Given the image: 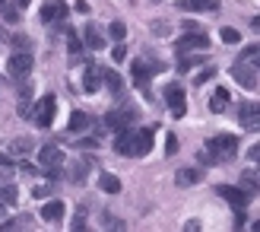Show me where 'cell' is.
<instances>
[{"instance_id": "1", "label": "cell", "mask_w": 260, "mask_h": 232, "mask_svg": "<svg viewBox=\"0 0 260 232\" xmlns=\"http://www.w3.org/2000/svg\"><path fill=\"white\" fill-rule=\"evenodd\" d=\"M206 150H210L219 162H229V159H235V153H238V137H232V134H216V137H210Z\"/></svg>"}, {"instance_id": "2", "label": "cell", "mask_w": 260, "mask_h": 232, "mask_svg": "<svg viewBox=\"0 0 260 232\" xmlns=\"http://www.w3.org/2000/svg\"><path fill=\"white\" fill-rule=\"evenodd\" d=\"M54 108H57V99L48 93V96H42V99H38L35 105L29 108V118H32L38 127H48L51 121H54Z\"/></svg>"}, {"instance_id": "3", "label": "cell", "mask_w": 260, "mask_h": 232, "mask_svg": "<svg viewBox=\"0 0 260 232\" xmlns=\"http://www.w3.org/2000/svg\"><path fill=\"white\" fill-rule=\"evenodd\" d=\"M32 67H35V61H32L29 51H13V57H10V64H7V70H10L13 80H22V76H29Z\"/></svg>"}, {"instance_id": "4", "label": "cell", "mask_w": 260, "mask_h": 232, "mask_svg": "<svg viewBox=\"0 0 260 232\" xmlns=\"http://www.w3.org/2000/svg\"><path fill=\"white\" fill-rule=\"evenodd\" d=\"M165 102H168V108H172V114H175V118H184V114H187L184 86H178V83H168V86H165Z\"/></svg>"}, {"instance_id": "5", "label": "cell", "mask_w": 260, "mask_h": 232, "mask_svg": "<svg viewBox=\"0 0 260 232\" xmlns=\"http://www.w3.org/2000/svg\"><path fill=\"white\" fill-rule=\"evenodd\" d=\"M216 191H219V197H225L235 210H244V207H248V200L254 197V194H248L244 188H235V185H219Z\"/></svg>"}, {"instance_id": "6", "label": "cell", "mask_w": 260, "mask_h": 232, "mask_svg": "<svg viewBox=\"0 0 260 232\" xmlns=\"http://www.w3.org/2000/svg\"><path fill=\"white\" fill-rule=\"evenodd\" d=\"M162 70V64L159 61H152V64H146V61H134V64H130V73H134V83L143 89V86H146L149 83V76L152 73H159Z\"/></svg>"}, {"instance_id": "7", "label": "cell", "mask_w": 260, "mask_h": 232, "mask_svg": "<svg viewBox=\"0 0 260 232\" xmlns=\"http://www.w3.org/2000/svg\"><path fill=\"white\" fill-rule=\"evenodd\" d=\"M137 121V111L134 108H111L108 114H105V124L111 127V131H124V127H130V124H134Z\"/></svg>"}, {"instance_id": "8", "label": "cell", "mask_w": 260, "mask_h": 232, "mask_svg": "<svg viewBox=\"0 0 260 232\" xmlns=\"http://www.w3.org/2000/svg\"><path fill=\"white\" fill-rule=\"evenodd\" d=\"M232 76H235V83H241L244 89H257V67L254 64H235L232 67Z\"/></svg>"}, {"instance_id": "9", "label": "cell", "mask_w": 260, "mask_h": 232, "mask_svg": "<svg viewBox=\"0 0 260 232\" xmlns=\"http://www.w3.org/2000/svg\"><path fill=\"white\" fill-rule=\"evenodd\" d=\"M38 16H42V22H60V19H67V4L63 0H48Z\"/></svg>"}, {"instance_id": "10", "label": "cell", "mask_w": 260, "mask_h": 232, "mask_svg": "<svg viewBox=\"0 0 260 232\" xmlns=\"http://www.w3.org/2000/svg\"><path fill=\"white\" fill-rule=\"evenodd\" d=\"M210 48V38H206L203 32H190V35H184L178 42V51L181 54H184V51H206Z\"/></svg>"}, {"instance_id": "11", "label": "cell", "mask_w": 260, "mask_h": 232, "mask_svg": "<svg viewBox=\"0 0 260 232\" xmlns=\"http://www.w3.org/2000/svg\"><path fill=\"white\" fill-rule=\"evenodd\" d=\"M99 86H102V67H95V64H89V67L83 70V93H99Z\"/></svg>"}, {"instance_id": "12", "label": "cell", "mask_w": 260, "mask_h": 232, "mask_svg": "<svg viewBox=\"0 0 260 232\" xmlns=\"http://www.w3.org/2000/svg\"><path fill=\"white\" fill-rule=\"evenodd\" d=\"M149 150H152V127L134 131V156H146Z\"/></svg>"}, {"instance_id": "13", "label": "cell", "mask_w": 260, "mask_h": 232, "mask_svg": "<svg viewBox=\"0 0 260 232\" xmlns=\"http://www.w3.org/2000/svg\"><path fill=\"white\" fill-rule=\"evenodd\" d=\"M114 153H121V156H134V131H130V127L118 131V137H114Z\"/></svg>"}, {"instance_id": "14", "label": "cell", "mask_w": 260, "mask_h": 232, "mask_svg": "<svg viewBox=\"0 0 260 232\" xmlns=\"http://www.w3.org/2000/svg\"><path fill=\"white\" fill-rule=\"evenodd\" d=\"M83 45H86V48H92V51L105 48V35L99 32V25H95V22H89L86 29H83Z\"/></svg>"}, {"instance_id": "15", "label": "cell", "mask_w": 260, "mask_h": 232, "mask_svg": "<svg viewBox=\"0 0 260 232\" xmlns=\"http://www.w3.org/2000/svg\"><path fill=\"white\" fill-rule=\"evenodd\" d=\"M38 162H42V169L63 162V159H60V147H57V143H45L42 150H38Z\"/></svg>"}, {"instance_id": "16", "label": "cell", "mask_w": 260, "mask_h": 232, "mask_svg": "<svg viewBox=\"0 0 260 232\" xmlns=\"http://www.w3.org/2000/svg\"><path fill=\"white\" fill-rule=\"evenodd\" d=\"M257 111H260V108L254 105V102H248V105H241V108H238V121L248 127V131H254V127H257V118H260Z\"/></svg>"}, {"instance_id": "17", "label": "cell", "mask_w": 260, "mask_h": 232, "mask_svg": "<svg viewBox=\"0 0 260 232\" xmlns=\"http://www.w3.org/2000/svg\"><path fill=\"white\" fill-rule=\"evenodd\" d=\"M200 178H203V169H181L175 175V182H178V188H190V185H197Z\"/></svg>"}, {"instance_id": "18", "label": "cell", "mask_w": 260, "mask_h": 232, "mask_svg": "<svg viewBox=\"0 0 260 232\" xmlns=\"http://www.w3.org/2000/svg\"><path fill=\"white\" fill-rule=\"evenodd\" d=\"M60 216H63V204L60 200H48L42 207V220L45 223H60Z\"/></svg>"}, {"instance_id": "19", "label": "cell", "mask_w": 260, "mask_h": 232, "mask_svg": "<svg viewBox=\"0 0 260 232\" xmlns=\"http://www.w3.org/2000/svg\"><path fill=\"white\" fill-rule=\"evenodd\" d=\"M99 188L105 191V194H118V191H121V178L111 175V172H102L99 175Z\"/></svg>"}, {"instance_id": "20", "label": "cell", "mask_w": 260, "mask_h": 232, "mask_svg": "<svg viewBox=\"0 0 260 232\" xmlns=\"http://www.w3.org/2000/svg\"><path fill=\"white\" fill-rule=\"evenodd\" d=\"M178 10H219V0H178Z\"/></svg>"}, {"instance_id": "21", "label": "cell", "mask_w": 260, "mask_h": 232, "mask_svg": "<svg viewBox=\"0 0 260 232\" xmlns=\"http://www.w3.org/2000/svg\"><path fill=\"white\" fill-rule=\"evenodd\" d=\"M102 80L108 83V89H111V93H121V89H124V76H121L118 70H111V67H105V70H102Z\"/></svg>"}, {"instance_id": "22", "label": "cell", "mask_w": 260, "mask_h": 232, "mask_svg": "<svg viewBox=\"0 0 260 232\" xmlns=\"http://www.w3.org/2000/svg\"><path fill=\"white\" fill-rule=\"evenodd\" d=\"M89 124H92V118H89L86 111H73V114H70V124H67V127H70V134H76V131H86Z\"/></svg>"}, {"instance_id": "23", "label": "cell", "mask_w": 260, "mask_h": 232, "mask_svg": "<svg viewBox=\"0 0 260 232\" xmlns=\"http://www.w3.org/2000/svg\"><path fill=\"white\" fill-rule=\"evenodd\" d=\"M60 35H67V48H70V54H80V51H83V42L76 38V32L70 29V25H63Z\"/></svg>"}, {"instance_id": "24", "label": "cell", "mask_w": 260, "mask_h": 232, "mask_svg": "<svg viewBox=\"0 0 260 232\" xmlns=\"http://www.w3.org/2000/svg\"><path fill=\"white\" fill-rule=\"evenodd\" d=\"M257 185H260V182H257V172H254V169H248V172L241 175V188L248 191V194H257Z\"/></svg>"}, {"instance_id": "25", "label": "cell", "mask_w": 260, "mask_h": 232, "mask_svg": "<svg viewBox=\"0 0 260 232\" xmlns=\"http://www.w3.org/2000/svg\"><path fill=\"white\" fill-rule=\"evenodd\" d=\"M197 64H203V57H197V54H193V57H190V54H187V51H184V54H181V57H178V70H181V73H187L190 67H197Z\"/></svg>"}, {"instance_id": "26", "label": "cell", "mask_w": 260, "mask_h": 232, "mask_svg": "<svg viewBox=\"0 0 260 232\" xmlns=\"http://www.w3.org/2000/svg\"><path fill=\"white\" fill-rule=\"evenodd\" d=\"M225 105H229V89H216V96L210 99V108L213 111H222Z\"/></svg>"}, {"instance_id": "27", "label": "cell", "mask_w": 260, "mask_h": 232, "mask_svg": "<svg viewBox=\"0 0 260 232\" xmlns=\"http://www.w3.org/2000/svg\"><path fill=\"white\" fill-rule=\"evenodd\" d=\"M0 13H4V22H19V7L16 4H0Z\"/></svg>"}, {"instance_id": "28", "label": "cell", "mask_w": 260, "mask_h": 232, "mask_svg": "<svg viewBox=\"0 0 260 232\" xmlns=\"http://www.w3.org/2000/svg\"><path fill=\"white\" fill-rule=\"evenodd\" d=\"M89 165H92V159H80V162L73 165L70 178H73V182H83V178H86V172H89Z\"/></svg>"}, {"instance_id": "29", "label": "cell", "mask_w": 260, "mask_h": 232, "mask_svg": "<svg viewBox=\"0 0 260 232\" xmlns=\"http://www.w3.org/2000/svg\"><path fill=\"white\" fill-rule=\"evenodd\" d=\"M29 226H32L29 216H19V220H7V223H0V229H4V232H10V229H29Z\"/></svg>"}, {"instance_id": "30", "label": "cell", "mask_w": 260, "mask_h": 232, "mask_svg": "<svg viewBox=\"0 0 260 232\" xmlns=\"http://www.w3.org/2000/svg\"><path fill=\"white\" fill-rule=\"evenodd\" d=\"M108 35L114 38V42H124V35H127V25H124L121 19H114V22L108 25Z\"/></svg>"}, {"instance_id": "31", "label": "cell", "mask_w": 260, "mask_h": 232, "mask_svg": "<svg viewBox=\"0 0 260 232\" xmlns=\"http://www.w3.org/2000/svg\"><path fill=\"white\" fill-rule=\"evenodd\" d=\"M219 35H222V42H225V45H238V42H241V32H238V29H232V25H225V29L219 32Z\"/></svg>"}, {"instance_id": "32", "label": "cell", "mask_w": 260, "mask_h": 232, "mask_svg": "<svg viewBox=\"0 0 260 232\" xmlns=\"http://www.w3.org/2000/svg\"><path fill=\"white\" fill-rule=\"evenodd\" d=\"M102 223H105L108 229H124V220H118L111 210H102Z\"/></svg>"}, {"instance_id": "33", "label": "cell", "mask_w": 260, "mask_h": 232, "mask_svg": "<svg viewBox=\"0 0 260 232\" xmlns=\"http://www.w3.org/2000/svg\"><path fill=\"white\" fill-rule=\"evenodd\" d=\"M16 188H13V185H0V200H4V204H16Z\"/></svg>"}, {"instance_id": "34", "label": "cell", "mask_w": 260, "mask_h": 232, "mask_svg": "<svg viewBox=\"0 0 260 232\" xmlns=\"http://www.w3.org/2000/svg\"><path fill=\"white\" fill-rule=\"evenodd\" d=\"M32 194H35V200H45V197L54 194V185H51V182H48V185H38V188L32 191Z\"/></svg>"}, {"instance_id": "35", "label": "cell", "mask_w": 260, "mask_h": 232, "mask_svg": "<svg viewBox=\"0 0 260 232\" xmlns=\"http://www.w3.org/2000/svg\"><path fill=\"white\" fill-rule=\"evenodd\" d=\"M216 76V67H203L197 76H193V86H200V83H206V80H213Z\"/></svg>"}, {"instance_id": "36", "label": "cell", "mask_w": 260, "mask_h": 232, "mask_svg": "<svg viewBox=\"0 0 260 232\" xmlns=\"http://www.w3.org/2000/svg\"><path fill=\"white\" fill-rule=\"evenodd\" d=\"M10 150H13V153H19V156H25V153L32 150V140H16V143H13Z\"/></svg>"}, {"instance_id": "37", "label": "cell", "mask_w": 260, "mask_h": 232, "mask_svg": "<svg viewBox=\"0 0 260 232\" xmlns=\"http://www.w3.org/2000/svg\"><path fill=\"white\" fill-rule=\"evenodd\" d=\"M257 57H260V48H257V45H248V48H244V54H241V61H251V64H254Z\"/></svg>"}, {"instance_id": "38", "label": "cell", "mask_w": 260, "mask_h": 232, "mask_svg": "<svg viewBox=\"0 0 260 232\" xmlns=\"http://www.w3.org/2000/svg\"><path fill=\"white\" fill-rule=\"evenodd\" d=\"M10 42H13V48H19V51H29V48H32V45H29V38H25V35H13Z\"/></svg>"}, {"instance_id": "39", "label": "cell", "mask_w": 260, "mask_h": 232, "mask_svg": "<svg viewBox=\"0 0 260 232\" xmlns=\"http://www.w3.org/2000/svg\"><path fill=\"white\" fill-rule=\"evenodd\" d=\"M165 153H168V156H172V153H178V137H175V134L165 137Z\"/></svg>"}, {"instance_id": "40", "label": "cell", "mask_w": 260, "mask_h": 232, "mask_svg": "<svg viewBox=\"0 0 260 232\" xmlns=\"http://www.w3.org/2000/svg\"><path fill=\"white\" fill-rule=\"evenodd\" d=\"M124 57H127V48H124V42H118L111 51V61H124Z\"/></svg>"}, {"instance_id": "41", "label": "cell", "mask_w": 260, "mask_h": 232, "mask_svg": "<svg viewBox=\"0 0 260 232\" xmlns=\"http://www.w3.org/2000/svg\"><path fill=\"white\" fill-rule=\"evenodd\" d=\"M73 229H76V232H80V229H86V210H83V207H80V213L73 216Z\"/></svg>"}, {"instance_id": "42", "label": "cell", "mask_w": 260, "mask_h": 232, "mask_svg": "<svg viewBox=\"0 0 260 232\" xmlns=\"http://www.w3.org/2000/svg\"><path fill=\"white\" fill-rule=\"evenodd\" d=\"M200 162H203V165H216L219 159L213 156V153H210V150H206V153H200Z\"/></svg>"}, {"instance_id": "43", "label": "cell", "mask_w": 260, "mask_h": 232, "mask_svg": "<svg viewBox=\"0 0 260 232\" xmlns=\"http://www.w3.org/2000/svg\"><path fill=\"white\" fill-rule=\"evenodd\" d=\"M80 147H86V150L92 147V150H95V147H99V137H83V140H80Z\"/></svg>"}, {"instance_id": "44", "label": "cell", "mask_w": 260, "mask_h": 232, "mask_svg": "<svg viewBox=\"0 0 260 232\" xmlns=\"http://www.w3.org/2000/svg\"><path fill=\"white\" fill-rule=\"evenodd\" d=\"M13 165H16V162H13L7 153H0V169H13Z\"/></svg>"}, {"instance_id": "45", "label": "cell", "mask_w": 260, "mask_h": 232, "mask_svg": "<svg viewBox=\"0 0 260 232\" xmlns=\"http://www.w3.org/2000/svg\"><path fill=\"white\" fill-rule=\"evenodd\" d=\"M73 10H76V13H89V4H86V0H76Z\"/></svg>"}, {"instance_id": "46", "label": "cell", "mask_w": 260, "mask_h": 232, "mask_svg": "<svg viewBox=\"0 0 260 232\" xmlns=\"http://www.w3.org/2000/svg\"><path fill=\"white\" fill-rule=\"evenodd\" d=\"M184 29H187V32H200V25L193 22V19H184Z\"/></svg>"}, {"instance_id": "47", "label": "cell", "mask_w": 260, "mask_h": 232, "mask_svg": "<svg viewBox=\"0 0 260 232\" xmlns=\"http://www.w3.org/2000/svg\"><path fill=\"white\" fill-rule=\"evenodd\" d=\"M235 226H238V229H241V226H248V216L238 213V216H235Z\"/></svg>"}, {"instance_id": "48", "label": "cell", "mask_w": 260, "mask_h": 232, "mask_svg": "<svg viewBox=\"0 0 260 232\" xmlns=\"http://www.w3.org/2000/svg\"><path fill=\"white\" fill-rule=\"evenodd\" d=\"M13 4H16V7L22 10V7H29V0H13Z\"/></svg>"}, {"instance_id": "49", "label": "cell", "mask_w": 260, "mask_h": 232, "mask_svg": "<svg viewBox=\"0 0 260 232\" xmlns=\"http://www.w3.org/2000/svg\"><path fill=\"white\" fill-rule=\"evenodd\" d=\"M0 4H7V0H0Z\"/></svg>"}, {"instance_id": "50", "label": "cell", "mask_w": 260, "mask_h": 232, "mask_svg": "<svg viewBox=\"0 0 260 232\" xmlns=\"http://www.w3.org/2000/svg\"><path fill=\"white\" fill-rule=\"evenodd\" d=\"M0 213H4V207H0Z\"/></svg>"}]
</instances>
